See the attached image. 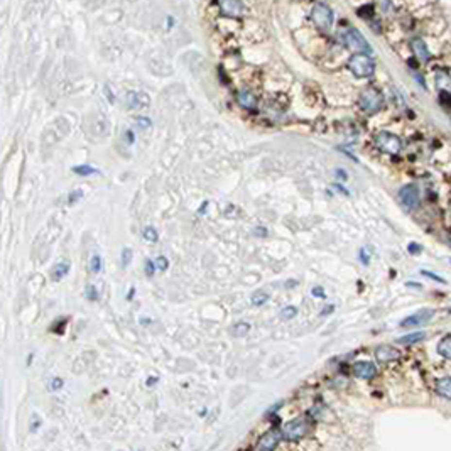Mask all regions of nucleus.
<instances>
[{
    "instance_id": "f257e3e1",
    "label": "nucleus",
    "mask_w": 451,
    "mask_h": 451,
    "mask_svg": "<svg viewBox=\"0 0 451 451\" xmlns=\"http://www.w3.org/2000/svg\"><path fill=\"white\" fill-rule=\"evenodd\" d=\"M348 69L357 78H368L375 73V63L367 54H353L348 59Z\"/></svg>"
},
{
    "instance_id": "f03ea898",
    "label": "nucleus",
    "mask_w": 451,
    "mask_h": 451,
    "mask_svg": "<svg viewBox=\"0 0 451 451\" xmlns=\"http://www.w3.org/2000/svg\"><path fill=\"white\" fill-rule=\"evenodd\" d=\"M343 42L351 52L355 54H372V46L365 41V37L362 35L360 31L357 29H348L345 34H343Z\"/></svg>"
},
{
    "instance_id": "7ed1b4c3",
    "label": "nucleus",
    "mask_w": 451,
    "mask_h": 451,
    "mask_svg": "<svg viewBox=\"0 0 451 451\" xmlns=\"http://www.w3.org/2000/svg\"><path fill=\"white\" fill-rule=\"evenodd\" d=\"M358 105L365 113H377L383 106V97L375 88H365L358 98Z\"/></svg>"
},
{
    "instance_id": "20e7f679",
    "label": "nucleus",
    "mask_w": 451,
    "mask_h": 451,
    "mask_svg": "<svg viewBox=\"0 0 451 451\" xmlns=\"http://www.w3.org/2000/svg\"><path fill=\"white\" fill-rule=\"evenodd\" d=\"M311 20L314 22V26L318 29L328 31L333 26V10L325 2L314 3V7L311 10Z\"/></svg>"
},
{
    "instance_id": "39448f33",
    "label": "nucleus",
    "mask_w": 451,
    "mask_h": 451,
    "mask_svg": "<svg viewBox=\"0 0 451 451\" xmlns=\"http://www.w3.org/2000/svg\"><path fill=\"white\" fill-rule=\"evenodd\" d=\"M282 431V438L287 439V441H297L303 436L308 434L310 431V422L306 421L304 417H297L289 421L287 424H284V428L280 429Z\"/></svg>"
},
{
    "instance_id": "423d86ee",
    "label": "nucleus",
    "mask_w": 451,
    "mask_h": 451,
    "mask_svg": "<svg viewBox=\"0 0 451 451\" xmlns=\"http://www.w3.org/2000/svg\"><path fill=\"white\" fill-rule=\"evenodd\" d=\"M375 145H377L382 152H387V154H397V152L402 149V142H400V139L390 132H379L377 136H375Z\"/></svg>"
},
{
    "instance_id": "0eeeda50",
    "label": "nucleus",
    "mask_w": 451,
    "mask_h": 451,
    "mask_svg": "<svg viewBox=\"0 0 451 451\" xmlns=\"http://www.w3.org/2000/svg\"><path fill=\"white\" fill-rule=\"evenodd\" d=\"M397 198H399L400 205L406 209H409V211H413V209L419 207V190L414 184H407V186L400 188Z\"/></svg>"
},
{
    "instance_id": "6e6552de",
    "label": "nucleus",
    "mask_w": 451,
    "mask_h": 451,
    "mask_svg": "<svg viewBox=\"0 0 451 451\" xmlns=\"http://www.w3.org/2000/svg\"><path fill=\"white\" fill-rule=\"evenodd\" d=\"M433 316H434V311L433 310H421V311L414 312V314L407 316L406 319H402V321H400V326H402V328H414V326L428 323Z\"/></svg>"
},
{
    "instance_id": "1a4fd4ad",
    "label": "nucleus",
    "mask_w": 451,
    "mask_h": 451,
    "mask_svg": "<svg viewBox=\"0 0 451 451\" xmlns=\"http://www.w3.org/2000/svg\"><path fill=\"white\" fill-rule=\"evenodd\" d=\"M280 438H282V431H278V429H271L269 433H265L264 436L259 441V450L257 451H272L278 448Z\"/></svg>"
},
{
    "instance_id": "9d476101",
    "label": "nucleus",
    "mask_w": 451,
    "mask_h": 451,
    "mask_svg": "<svg viewBox=\"0 0 451 451\" xmlns=\"http://www.w3.org/2000/svg\"><path fill=\"white\" fill-rule=\"evenodd\" d=\"M151 105V98L142 91H129L127 93V106L130 110H144Z\"/></svg>"
},
{
    "instance_id": "9b49d317",
    "label": "nucleus",
    "mask_w": 451,
    "mask_h": 451,
    "mask_svg": "<svg viewBox=\"0 0 451 451\" xmlns=\"http://www.w3.org/2000/svg\"><path fill=\"white\" fill-rule=\"evenodd\" d=\"M353 374L358 379L370 381L377 374V368H375V365L372 362H357V364H353Z\"/></svg>"
},
{
    "instance_id": "f8f14e48",
    "label": "nucleus",
    "mask_w": 451,
    "mask_h": 451,
    "mask_svg": "<svg viewBox=\"0 0 451 451\" xmlns=\"http://www.w3.org/2000/svg\"><path fill=\"white\" fill-rule=\"evenodd\" d=\"M399 350H396L394 347L390 345H382L375 350V358H377L381 364H389V362H394L399 358Z\"/></svg>"
},
{
    "instance_id": "ddd939ff",
    "label": "nucleus",
    "mask_w": 451,
    "mask_h": 451,
    "mask_svg": "<svg viewBox=\"0 0 451 451\" xmlns=\"http://www.w3.org/2000/svg\"><path fill=\"white\" fill-rule=\"evenodd\" d=\"M220 10H222V14H225V16L240 17L243 14L245 7L242 2H239V0H226V2L220 3Z\"/></svg>"
},
{
    "instance_id": "4468645a",
    "label": "nucleus",
    "mask_w": 451,
    "mask_h": 451,
    "mask_svg": "<svg viewBox=\"0 0 451 451\" xmlns=\"http://www.w3.org/2000/svg\"><path fill=\"white\" fill-rule=\"evenodd\" d=\"M237 102H239L240 106L248 108V110H254L255 106H257V98H255V95L248 90H240L239 93H237Z\"/></svg>"
},
{
    "instance_id": "2eb2a0df",
    "label": "nucleus",
    "mask_w": 451,
    "mask_h": 451,
    "mask_svg": "<svg viewBox=\"0 0 451 451\" xmlns=\"http://www.w3.org/2000/svg\"><path fill=\"white\" fill-rule=\"evenodd\" d=\"M411 49H413V52L417 56L419 59H421L422 63H428L429 58H431L428 46H426V42L421 41V39H414V41L411 42Z\"/></svg>"
},
{
    "instance_id": "dca6fc26",
    "label": "nucleus",
    "mask_w": 451,
    "mask_h": 451,
    "mask_svg": "<svg viewBox=\"0 0 451 451\" xmlns=\"http://www.w3.org/2000/svg\"><path fill=\"white\" fill-rule=\"evenodd\" d=\"M68 272H69V262H58V264L52 267V274H51V278H52V280H56V282H59L63 278H66L68 276Z\"/></svg>"
},
{
    "instance_id": "f3484780",
    "label": "nucleus",
    "mask_w": 451,
    "mask_h": 451,
    "mask_svg": "<svg viewBox=\"0 0 451 451\" xmlns=\"http://www.w3.org/2000/svg\"><path fill=\"white\" fill-rule=\"evenodd\" d=\"M436 392L445 399H451V377L439 379L438 383H436Z\"/></svg>"
},
{
    "instance_id": "a211bd4d",
    "label": "nucleus",
    "mask_w": 451,
    "mask_h": 451,
    "mask_svg": "<svg viewBox=\"0 0 451 451\" xmlns=\"http://www.w3.org/2000/svg\"><path fill=\"white\" fill-rule=\"evenodd\" d=\"M438 353L443 358L451 360V335H446L445 338H441V342L438 343Z\"/></svg>"
},
{
    "instance_id": "6ab92c4d",
    "label": "nucleus",
    "mask_w": 451,
    "mask_h": 451,
    "mask_svg": "<svg viewBox=\"0 0 451 451\" xmlns=\"http://www.w3.org/2000/svg\"><path fill=\"white\" fill-rule=\"evenodd\" d=\"M426 336L424 331H417V333H411V335H406V336H400L399 340H397V343H402V345H411V343H416V342H421L422 338Z\"/></svg>"
},
{
    "instance_id": "aec40b11",
    "label": "nucleus",
    "mask_w": 451,
    "mask_h": 451,
    "mask_svg": "<svg viewBox=\"0 0 451 451\" xmlns=\"http://www.w3.org/2000/svg\"><path fill=\"white\" fill-rule=\"evenodd\" d=\"M73 173L78 174V176H91V174H100V171H98L97 168H93V166H88V164L74 166Z\"/></svg>"
},
{
    "instance_id": "412c9836",
    "label": "nucleus",
    "mask_w": 451,
    "mask_h": 451,
    "mask_svg": "<svg viewBox=\"0 0 451 451\" xmlns=\"http://www.w3.org/2000/svg\"><path fill=\"white\" fill-rule=\"evenodd\" d=\"M269 294L265 293V291H257V293H254L252 294V297H250V303L254 304V306H262V304H265L269 301Z\"/></svg>"
},
{
    "instance_id": "4be33fe9",
    "label": "nucleus",
    "mask_w": 451,
    "mask_h": 451,
    "mask_svg": "<svg viewBox=\"0 0 451 451\" xmlns=\"http://www.w3.org/2000/svg\"><path fill=\"white\" fill-rule=\"evenodd\" d=\"M248 331H250V325H248V323H237L232 328V335L235 336V338H242V336L247 335Z\"/></svg>"
},
{
    "instance_id": "5701e85b",
    "label": "nucleus",
    "mask_w": 451,
    "mask_h": 451,
    "mask_svg": "<svg viewBox=\"0 0 451 451\" xmlns=\"http://www.w3.org/2000/svg\"><path fill=\"white\" fill-rule=\"evenodd\" d=\"M142 237H144V240H147L149 243H156L159 240V233L154 226H145V228L142 230Z\"/></svg>"
},
{
    "instance_id": "b1692460",
    "label": "nucleus",
    "mask_w": 451,
    "mask_h": 451,
    "mask_svg": "<svg viewBox=\"0 0 451 451\" xmlns=\"http://www.w3.org/2000/svg\"><path fill=\"white\" fill-rule=\"evenodd\" d=\"M296 316H297V308L296 306H286L282 311H280V318L286 319V321L296 318Z\"/></svg>"
},
{
    "instance_id": "393cba45",
    "label": "nucleus",
    "mask_w": 451,
    "mask_h": 451,
    "mask_svg": "<svg viewBox=\"0 0 451 451\" xmlns=\"http://www.w3.org/2000/svg\"><path fill=\"white\" fill-rule=\"evenodd\" d=\"M90 271L95 272V274L102 271V257H100V255L95 254L93 257H91V260H90Z\"/></svg>"
},
{
    "instance_id": "a878e982",
    "label": "nucleus",
    "mask_w": 451,
    "mask_h": 451,
    "mask_svg": "<svg viewBox=\"0 0 451 451\" xmlns=\"http://www.w3.org/2000/svg\"><path fill=\"white\" fill-rule=\"evenodd\" d=\"M85 296L88 297V301H97V299H98V291H97V287H95L93 284H88V286L85 287Z\"/></svg>"
},
{
    "instance_id": "bb28decb",
    "label": "nucleus",
    "mask_w": 451,
    "mask_h": 451,
    "mask_svg": "<svg viewBox=\"0 0 451 451\" xmlns=\"http://www.w3.org/2000/svg\"><path fill=\"white\" fill-rule=\"evenodd\" d=\"M156 267H157L159 271H166V269L169 267V260L164 255H159V257L156 259Z\"/></svg>"
},
{
    "instance_id": "cd10ccee",
    "label": "nucleus",
    "mask_w": 451,
    "mask_h": 451,
    "mask_svg": "<svg viewBox=\"0 0 451 451\" xmlns=\"http://www.w3.org/2000/svg\"><path fill=\"white\" fill-rule=\"evenodd\" d=\"M136 122H137V127H140L142 130L151 129V119H147V117H137Z\"/></svg>"
},
{
    "instance_id": "c85d7f7f",
    "label": "nucleus",
    "mask_w": 451,
    "mask_h": 451,
    "mask_svg": "<svg viewBox=\"0 0 451 451\" xmlns=\"http://www.w3.org/2000/svg\"><path fill=\"white\" fill-rule=\"evenodd\" d=\"M132 260V250L130 248H123L122 250V267H127Z\"/></svg>"
},
{
    "instance_id": "c756f323",
    "label": "nucleus",
    "mask_w": 451,
    "mask_h": 451,
    "mask_svg": "<svg viewBox=\"0 0 451 451\" xmlns=\"http://www.w3.org/2000/svg\"><path fill=\"white\" fill-rule=\"evenodd\" d=\"M61 387H63V379H59V377L52 379L51 383H49V389L51 390H59Z\"/></svg>"
},
{
    "instance_id": "7c9ffc66",
    "label": "nucleus",
    "mask_w": 451,
    "mask_h": 451,
    "mask_svg": "<svg viewBox=\"0 0 451 451\" xmlns=\"http://www.w3.org/2000/svg\"><path fill=\"white\" fill-rule=\"evenodd\" d=\"M154 267H156V262H152V260H145V274L151 278V276H154Z\"/></svg>"
},
{
    "instance_id": "2f4dec72",
    "label": "nucleus",
    "mask_w": 451,
    "mask_h": 451,
    "mask_svg": "<svg viewBox=\"0 0 451 451\" xmlns=\"http://www.w3.org/2000/svg\"><path fill=\"white\" fill-rule=\"evenodd\" d=\"M81 196H83V191H81V190L73 191V193L69 194V200H68V201H69V203H74V201H76L78 198H81Z\"/></svg>"
},
{
    "instance_id": "473e14b6",
    "label": "nucleus",
    "mask_w": 451,
    "mask_h": 451,
    "mask_svg": "<svg viewBox=\"0 0 451 451\" xmlns=\"http://www.w3.org/2000/svg\"><path fill=\"white\" fill-rule=\"evenodd\" d=\"M311 293L314 297H325V289H323V287H312Z\"/></svg>"
},
{
    "instance_id": "72a5a7b5",
    "label": "nucleus",
    "mask_w": 451,
    "mask_h": 451,
    "mask_svg": "<svg viewBox=\"0 0 451 451\" xmlns=\"http://www.w3.org/2000/svg\"><path fill=\"white\" fill-rule=\"evenodd\" d=\"M422 274H424V276H428L429 279H433V280H438V282L445 284V279H443V278H439V276H436V274H431V272H428V271H422Z\"/></svg>"
},
{
    "instance_id": "f704fd0d",
    "label": "nucleus",
    "mask_w": 451,
    "mask_h": 451,
    "mask_svg": "<svg viewBox=\"0 0 451 451\" xmlns=\"http://www.w3.org/2000/svg\"><path fill=\"white\" fill-rule=\"evenodd\" d=\"M254 235H262V237H265V235H267V232H265L264 226H257V228H254Z\"/></svg>"
},
{
    "instance_id": "c9c22d12",
    "label": "nucleus",
    "mask_w": 451,
    "mask_h": 451,
    "mask_svg": "<svg viewBox=\"0 0 451 451\" xmlns=\"http://www.w3.org/2000/svg\"><path fill=\"white\" fill-rule=\"evenodd\" d=\"M125 136H127V142H129V144H132V142H134V137H132V130H127V132H125Z\"/></svg>"
},
{
    "instance_id": "e433bc0d",
    "label": "nucleus",
    "mask_w": 451,
    "mask_h": 451,
    "mask_svg": "<svg viewBox=\"0 0 451 451\" xmlns=\"http://www.w3.org/2000/svg\"><path fill=\"white\" fill-rule=\"evenodd\" d=\"M331 311H333V306H328V308H326V310H323V311H321V314H330V312H331Z\"/></svg>"
},
{
    "instance_id": "4c0bfd02",
    "label": "nucleus",
    "mask_w": 451,
    "mask_h": 451,
    "mask_svg": "<svg viewBox=\"0 0 451 451\" xmlns=\"http://www.w3.org/2000/svg\"><path fill=\"white\" fill-rule=\"evenodd\" d=\"M450 205H451V201H450Z\"/></svg>"
}]
</instances>
